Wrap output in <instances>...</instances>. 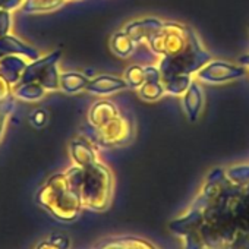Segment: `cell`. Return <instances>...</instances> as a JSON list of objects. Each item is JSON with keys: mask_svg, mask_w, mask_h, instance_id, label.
<instances>
[{"mask_svg": "<svg viewBox=\"0 0 249 249\" xmlns=\"http://www.w3.org/2000/svg\"><path fill=\"white\" fill-rule=\"evenodd\" d=\"M169 227L185 249H249V164L214 169Z\"/></svg>", "mask_w": 249, "mask_h": 249, "instance_id": "cell-1", "label": "cell"}, {"mask_svg": "<svg viewBox=\"0 0 249 249\" xmlns=\"http://www.w3.org/2000/svg\"><path fill=\"white\" fill-rule=\"evenodd\" d=\"M69 185L81 198L82 207L106 211L113 198L114 180L110 169L98 160L88 166H73L65 172Z\"/></svg>", "mask_w": 249, "mask_h": 249, "instance_id": "cell-2", "label": "cell"}, {"mask_svg": "<svg viewBox=\"0 0 249 249\" xmlns=\"http://www.w3.org/2000/svg\"><path fill=\"white\" fill-rule=\"evenodd\" d=\"M36 199L44 210L60 221L76 220L84 208L81 198L69 185L65 173L52 176L38 191Z\"/></svg>", "mask_w": 249, "mask_h": 249, "instance_id": "cell-3", "label": "cell"}, {"mask_svg": "<svg viewBox=\"0 0 249 249\" xmlns=\"http://www.w3.org/2000/svg\"><path fill=\"white\" fill-rule=\"evenodd\" d=\"M194 28L178 22H163L161 28L147 41L156 57H173L185 52L196 38Z\"/></svg>", "mask_w": 249, "mask_h": 249, "instance_id": "cell-4", "label": "cell"}, {"mask_svg": "<svg viewBox=\"0 0 249 249\" xmlns=\"http://www.w3.org/2000/svg\"><path fill=\"white\" fill-rule=\"evenodd\" d=\"M59 57L60 53H53L49 57L36 60L34 63L28 65L19 84H37L44 89H57L60 87V75L56 71V62Z\"/></svg>", "mask_w": 249, "mask_h": 249, "instance_id": "cell-5", "label": "cell"}, {"mask_svg": "<svg viewBox=\"0 0 249 249\" xmlns=\"http://www.w3.org/2000/svg\"><path fill=\"white\" fill-rule=\"evenodd\" d=\"M245 73L246 69L243 66L227 63L223 60H210L195 75L201 82L215 85V84H226V82L236 81L245 76Z\"/></svg>", "mask_w": 249, "mask_h": 249, "instance_id": "cell-6", "label": "cell"}, {"mask_svg": "<svg viewBox=\"0 0 249 249\" xmlns=\"http://www.w3.org/2000/svg\"><path fill=\"white\" fill-rule=\"evenodd\" d=\"M132 124L126 117H122L117 114L111 120L106 122L104 124L97 128L98 134V141L103 145L107 147H114V145H122L129 142L132 138Z\"/></svg>", "mask_w": 249, "mask_h": 249, "instance_id": "cell-7", "label": "cell"}, {"mask_svg": "<svg viewBox=\"0 0 249 249\" xmlns=\"http://www.w3.org/2000/svg\"><path fill=\"white\" fill-rule=\"evenodd\" d=\"M205 92L198 81H192L189 88L182 95V107L189 122H196L204 111Z\"/></svg>", "mask_w": 249, "mask_h": 249, "instance_id": "cell-8", "label": "cell"}, {"mask_svg": "<svg viewBox=\"0 0 249 249\" xmlns=\"http://www.w3.org/2000/svg\"><path fill=\"white\" fill-rule=\"evenodd\" d=\"M163 25V21L156 18H148L142 21H135L126 25L124 33H126L135 44H145Z\"/></svg>", "mask_w": 249, "mask_h": 249, "instance_id": "cell-9", "label": "cell"}, {"mask_svg": "<svg viewBox=\"0 0 249 249\" xmlns=\"http://www.w3.org/2000/svg\"><path fill=\"white\" fill-rule=\"evenodd\" d=\"M27 65L19 57L6 56L0 59V76H2L11 87L21 81Z\"/></svg>", "mask_w": 249, "mask_h": 249, "instance_id": "cell-10", "label": "cell"}, {"mask_svg": "<svg viewBox=\"0 0 249 249\" xmlns=\"http://www.w3.org/2000/svg\"><path fill=\"white\" fill-rule=\"evenodd\" d=\"M124 88H128V84L124 79H119V78H113V76H100V78L88 82L85 89L88 92L103 95V94H113V92H117Z\"/></svg>", "mask_w": 249, "mask_h": 249, "instance_id": "cell-11", "label": "cell"}, {"mask_svg": "<svg viewBox=\"0 0 249 249\" xmlns=\"http://www.w3.org/2000/svg\"><path fill=\"white\" fill-rule=\"evenodd\" d=\"M117 114H119V110L116 108V106L113 103L100 101L95 106H92V108L89 110V122L94 128H98L106 122L116 117Z\"/></svg>", "mask_w": 249, "mask_h": 249, "instance_id": "cell-12", "label": "cell"}, {"mask_svg": "<svg viewBox=\"0 0 249 249\" xmlns=\"http://www.w3.org/2000/svg\"><path fill=\"white\" fill-rule=\"evenodd\" d=\"M71 154L78 166H88L97 161V156L92 145L84 140H76L71 144Z\"/></svg>", "mask_w": 249, "mask_h": 249, "instance_id": "cell-13", "label": "cell"}, {"mask_svg": "<svg viewBox=\"0 0 249 249\" xmlns=\"http://www.w3.org/2000/svg\"><path fill=\"white\" fill-rule=\"evenodd\" d=\"M111 49L113 52L117 54V56H122V57H128L131 54H134L135 49H137V44L134 43V40L124 33H117L113 36L111 38Z\"/></svg>", "mask_w": 249, "mask_h": 249, "instance_id": "cell-14", "label": "cell"}, {"mask_svg": "<svg viewBox=\"0 0 249 249\" xmlns=\"http://www.w3.org/2000/svg\"><path fill=\"white\" fill-rule=\"evenodd\" d=\"M60 81V87L66 91V92H79L81 89H85L88 85V79L79 73L75 72H69V73H62L59 76Z\"/></svg>", "mask_w": 249, "mask_h": 249, "instance_id": "cell-15", "label": "cell"}, {"mask_svg": "<svg viewBox=\"0 0 249 249\" xmlns=\"http://www.w3.org/2000/svg\"><path fill=\"white\" fill-rule=\"evenodd\" d=\"M138 91H140V97L147 101H156L166 94L161 79H147L138 88Z\"/></svg>", "mask_w": 249, "mask_h": 249, "instance_id": "cell-16", "label": "cell"}, {"mask_svg": "<svg viewBox=\"0 0 249 249\" xmlns=\"http://www.w3.org/2000/svg\"><path fill=\"white\" fill-rule=\"evenodd\" d=\"M192 81H194V76L191 75L173 76L167 81H163L164 91L166 94H172V95H183V92L189 88Z\"/></svg>", "mask_w": 249, "mask_h": 249, "instance_id": "cell-17", "label": "cell"}, {"mask_svg": "<svg viewBox=\"0 0 249 249\" xmlns=\"http://www.w3.org/2000/svg\"><path fill=\"white\" fill-rule=\"evenodd\" d=\"M69 2H75V0H27L22 9L27 12H49Z\"/></svg>", "mask_w": 249, "mask_h": 249, "instance_id": "cell-18", "label": "cell"}, {"mask_svg": "<svg viewBox=\"0 0 249 249\" xmlns=\"http://www.w3.org/2000/svg\"><path fill=\"white\" fill-rule=\"evenodd\" d=\"M126 84L131 88H140L145 82V71L140 65H134L126 71Z\"/></svg>", "mask_w": 249, "mask_h": 249, "instance_id": "cell-19", "label": "cell"}, {"mask_svg": "<svg viewBox=\"0 0 249 249\" xmlns=\"http://www.w3.org/2000/svg\"><path fill=\"white\" fill-rule=\"evenodd\" d=\"M71 240L63 234H52L49 239L40 242L36 249H69Z\"/></svg>", "mask_w": 249, "mask_h": 249, "instance_id": "cell-20", "label": "cell"}, {"mask_svg": "<svg viewBox=\"0 0 249 249\" xmlns=\"http://www.w3.org/2000/svg\"><path fill=\"white\" fill-rule=\"evenodd\" d=\"M14 108V101L9 98L0 101V138H2L3 129H5V123L8 120V114L11 113V110Z\"/></svg>", "mask_w": 249, "mask_h": 249, "instance_id": "cell-21", "label": "cell"}, {"mask_svg": "<svg viewBox=\"0 0 249 249\" xmlns=\"http://www.w3.org/2000/svg\"><path fill=\"white\" fill-rule=\"evenodd\" d=\"M11 28V15L8 11L0 9V38L5 37Z\"/></svg>", "mask_w": 249, "mask_h": 249, "instance_id": "cell-22", "label": "cell"}, {"mask_svg": "<svg viewBox=\"0 0 249 249\" xmlns=\"http://www.w3.org/2000/svg\"><path fill=\"white\" fill-rule=\"evenodd\" d=\"M21 3H22V0H0V9H5V11L15 9Z\"/></svg>", "mask_w": 249, "mask_h": 249, "instance_id": "cell-23", "label": "cell"}, {"mask_svg": "<svg viewBox=\"0 0 249 249\" xmlns=\"http://www.w3.org/2000/svg\"><path fill=\"white\" fill-rule=\"evenodd\" d=\"M239 63H240L245 69H249V54L239 57Z\"/></svg>", "mask_w": 249, "mask_h": 249, "instance_id": "cell-24", "label": "cell"}]
</instances>
